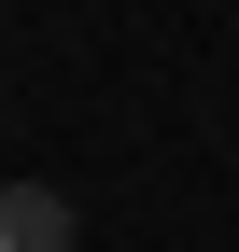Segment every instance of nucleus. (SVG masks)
<instances>
[{
  "mask_svg": "<svg viewBox=\"0 0 239 252\" xmlns=\"http://www.w3.org/2000/svg\"><path fill=\"white\" fill-rule=\"evenodd\" d=\"M0 252H71V196L56 182H0Z\"/></svg>",
  "mask_w": 239,
  "mask_h": 252,
  "instance_id": "1",
  "label": "nucleus"
}]
</instances>
